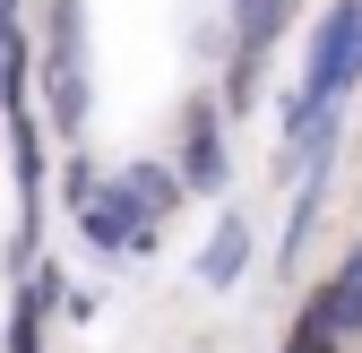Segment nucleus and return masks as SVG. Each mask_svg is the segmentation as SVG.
Masks as SVG:
<instances>
[{"instance_id": "f257e3e1", "label": "nucleus", "mask_w": 362, "mask_h": 353, "mask_svg": "<svg viewBox=\"0 0 362 353\" xmlns=\"http://www.w3.org/2000/svg\"><path fill=\"white\" fill-rule=\"evenodd\" d=\"M173 198H181V172H164V164H129V172H112V181L86 190L78 233H86V250H104V258H139V250L156 241V215H164Z\"/></svg>"}, {"instance_id": "f03ea898", "label": "nucleus", "mask_w": 362, "mask_h": 353, "mask_svg": "<svg viewBox=\"0 0 362 353\" xmlns=\"http://www.w3.org/2000/svg\"><path fill=\"white\" fill-rule=\"evenodd\" d=\"M43 112L61 121V138L86 129V9L52 0V26H43Z\"/></svg>"}, {"instance_id": "7ed1b4c3", "label": "nucleus", "mask_w": 362, "mask_h": 353, "mask_svg": "<svg viewBox=\"0 0 362 353\" xmlns=\"http://www.w3.org/2000/svg\"><path fill=\"white\" fill-rule=\"evenodd\" d=\"M181 190H199V198H216L224 181H233V164H224V112L199 95L190 112H181Z\"/></svg>"}, {"instance_id": "20e7f679", "label": "nucleus", "mask_w": 362, "mask_h": 353, "mask_svg": "<svg viewBox=\"0 0 362 353\" xmlns=\"http://www.w3.org/2000/svg\"><path fill=\"white\" fill-rule=\"evenodd\" d=\"M293 18V0H233V95H250L267 52H276V35Z\"/></svg>"}, {"instance_id": "39448f33", "label": "nucleus", "mask_w": 362, "mask_h": 353, "mask_svg": "<svg viewBox=\"0 0 362 353\" xmlns=\"http://www.w3.org/2000/svg\"><path fill=\"white\" fill-rule=\"evenodd\" d=\"M310 319H320L337 345H345V336H362V241L345 250V268H337L320 293H310Z\"/></svg>"}, {"instance_id": "423d86ee", "label": "nucleus", "mask_w": 362, "mask_h": 353, "mask_svg": "<svg viewBox=\"0 0 362 353\" xmlns=\"http://www.w3.org/2000/svg\"><path fill=\"white\" fill-rule=\"evenodd\" d=\"M242 268H250V225L224 207V225H216V241H207V258H199V276L224 293V285H242Z\"/></svg>"}]
</instances>
